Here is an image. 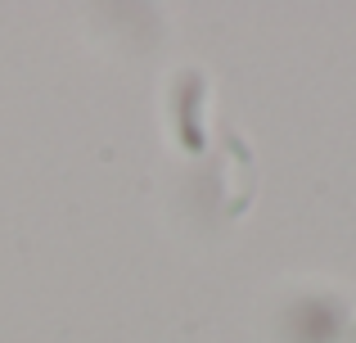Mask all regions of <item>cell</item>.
Wrapping results in <instances>:
<instances>
[{
    "label": "cell",
    "instance_id": "cell-1",
    "mask_svg": "<svg viewBox=\"0 0 356 343\" xmlns=\"http://www.w3.org/2000/svg\"><path fill=\"white\" fill-rule=\"evenodd\" d=\"M199 90H203V81L194 77H185V86H181V99H176V118H181V141H185V150H203V131H199Z\"/></svg>",
    "mask_w": 356,
    "mask_h": 343
}]
</instances>
